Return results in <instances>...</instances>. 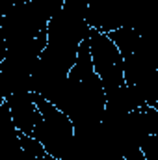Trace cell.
<instances>
[{"instance_id":"obj_6","label":"cell","mask_w":158,"mask_h":160,"mask_svg":"<svg viewBox=\"0 0 158 160\" xmlns=\"http://www.w3.org/2000/svg\"><path fill=\"white\" fill-rule=\"evenodd\" d=\"M141 151L147 160H158V134H151L141 142Z\"/></svg>"},{"instance_id":"obj_4","label":"cell","mask_w":158,"mask_h":160,"mask_svg":"<svg viewBox=\"0 0 158 160\" xmlns=\"http://www.w3.org/2000/svg\"><path fill=\"white\" fill-rule=\"evenodd\" d=\"M95 73V67H93V58H91V47H89V36L82 41L78 48V58H77V63L75 67L71 69L69 73V78L71 80H87L91 78Z\"/></svg>"},{"instance_id":"obj_5","label":"cell","mask_w":158,"mask_h":160,"mask_svg":"<svg viewBox=\"0 0 158 160\" xmlns=\"http://www.w3.org/2000/svg\"><path fill=\"white\" fill-rule=\"evenodd\" d=\"M140 112H141V118H143V123H145V128H147L149 136L158 134V110L155 106L147 104V106L140 108Z\"/></svg>"},{"instance_id":"obj_2","label":"cell","mask_w":158,"mask_h":160,"mask_svg":"<svg viewBox=\"0 0 158 160\" xmlns=\"http://www.w3.org/2000/svg\"><path fill=\"white\" fill-rule=\"evenodd\" d=\"M89 47H91V58L97 77L101 78L106 95L117 91L119 88L126 86L125 82V60L117 48V45L106 32L91 28L89 32Z\"/></svg>"},{"instance_id":"obj_7","label":"cell","mask_w":158,"mask_h":160,"mask_svg":"<svg viewBox=\"0 0 158 160\" xmlns=\"http://www.w3.org/2000/svg\"><path fill=\"white\" fill-rule=\"evenodd\" d=\"M119 160H125V158H123V157H121V158H119Z\"/></svg>"},{"instance_id":"obj_3","label":"cell","mask_w":158,"mask_h":160,"mask_svg":"<svg viewBox=\"0 0 158 160\" xmlns=\"http://www.w3.org/2000/svg\"><path fill=\"white\" fill-rule=\"evenodd\" d=\"M4 101L11 112V118H13L17 130L22 134L34 136L36 127L41 121V110L36 102L34 91H17V93L4 97Z\"/></svg>"},{"instance_id":"obj_1","label":"cell","mask_w":158,"mask_h":160,"mask_svg":"<svg viewBox=\"0 0 158 160\" xmlns=\"http://www.w3.org/2000/svg\"><path fill=\"white\" fill-rule=\"evenodd\" d=\"M41 110V121L36 127L34 138H37L47 153L56 160H65L75 149V125L71 118L43 95L34 93Z\"/></svg>"}]
</instances>
